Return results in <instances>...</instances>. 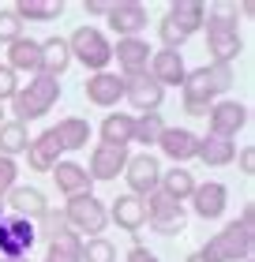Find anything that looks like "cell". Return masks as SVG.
Returning <instances> with one entry per match:
<instances>
[{"mask_svg": "<svg viewBox=\"0 0 255 262\" xmlns=\"http://www.w3.org/2000/svg\"><path fill=\"white\" fill-rule=\"evenodd\" d=\"M255 210L244 206L237 221H229L214 240H206L199 251H191L184 262H248L251 258V244H255Z\"/></svg>", "mask_w": 255, "mask_h": 262, "instance_id": "cell-1", "label": "cell"}, {"mask_svg": "<svg viewBox=\"0 0 255 262\" xmlns=\"http://www.w3.org/2000/svg\"><path fill=\"white\" fill-rule=\"evenodd\" d=\"M233 82H237L233 64H218V60H210V64H203V68H195V71H188L184 82H180L184 113H191V116H206V109H210V105L222 98L229 86H233Z\"/></svg>", "mask_w": 255, "mask_h": 262, "instance_id": "cell-2", "label": "cell"}, {"mask_svg": "<svg viewBox=\"0 0 255 262\" xmlns=\"http://www.w3.org/2000/svg\"><path fill=\"white\" fill-rule=\"evenodd\" d=\"M60 98V82L49 79V75H30L27 86L15 90V98H11V116H15V124H27V120H38L45 116L56 105Z\"/></svg>", "mask_w": 255, "mask_h": 262, "instance_id": "cell-3", "label": "cell"}, {"mask_svg": "<svg viewBox=\"0 0 255 262\" xmlns=\"http://www.w3.org/2000/svg\"><path fill=\"white\" fill-rule=\"evenodd\" d=\"M68 49H71V60H79L90 71H109V64H113V41L98 27H79L68 38Z\"/></svg>", "mask_w": 255, "mask_h": 262, "instance_id": "cell-4", "label": "cell"}, {"mask_svg": "<svg viewBox=\"0 0 255 262\" xmlns=\"http://www.w3.org/2000/svg\"><path fill=\"white\" fill-rule=\"evenodd\" d=\"M203 30H206V45H210V53H214L218 64H233L237 56H240L244 41H240V30H237V19L233 15L214 11V15H206Z\"/></svg>", "mask_w": 255, "mask_h": 262, "instance_id": "cell-5", "label": "cell"}, {"mask_svg": "<svg viewBox=\"0 0 255 262\" xmlns=\"http://www.w3.org/2000/svg\"><path fill=\"white\" fill-rule=\"evenodd\" d=\"M64 221H68L71 232L102 236L105 225H109V206H105L102 199H94V191L90 195H75V199L64 202Z\"/></svg>", "mask_w": 255, "mask_h": 262, "instance_id": "cell-6", "label": "cell"}, {"mask_svg": "<svg viewBox=\"0 0 255 262\" xmlns=\"http://www.w3.org/2000/svg\"><path fill=\"white\" fill-rule=\"evenodd\" d=\"M143 206H147V225H150L158 236H176V232H184V225H188L184 202H173L165 191H150L147 199H143Z\"/></svg>", "mask_w": 255, "mask_h": 262, "instance_id": "cell-7", "label": "cell"}, {"mask_svg": "<svg viewBox=\"0 0 255 262\" xmlns=\"http://www.w3.org/2000/svg\"><path fill=\"white\" fill-rule=\"evenodd\" d=\"M128 180V195H135V199H147L150 191H158V180H162V165H158V158L150 150H143V154H131L128 165H124V172H120Z\"/></svg>", "mask_w": 255, "mask_h": 262, "instance_id": "cell-8", "label": "cell"}, {"mask_svg": "<svg viewBox=\"0 0 255 262\" xmlns=\"http://www.w3.org/2000/svg\"><path fill=\"white\" fill-rule=\"evenodd\" d=\"M248 127V105L240 101H214L206 109V135L218 139H237V131Z\"/></svg>", "mask_w": 255, "mask_h": 262, "instance_id": "cell-9", "label": "cell"}, {"mask_svg": "<svg viewBox=\"0 0 255 262\" xmlns=\"http://www.w3.org/2000/svg\"><path fill=\"white\" fill-rule=\"evenodd\" d=\"M34 240H38V229L34 221H23V217H8L0 221V258H27Z\"/></svg>", "mask_w": 255, "mask_h": 262, "instance_id": "cell-10", "label": "cell"}, {"mask_svg": "<svg viewBox=\"0 0 255 262\" xmlns=\"http://www.w3.org/2000/svg\"><path fill=\"white\" fill-rule=\"evenodd\" d=\"M150 45H147V38H116V45H113V60H116V68H120V79H135V75H143L147 71V64H150Z\"/></svg>", "mask_w": 255, "mask_h": 262, "instance_id": "cell-11", "label": "cell"}, {"mask_svg": "<svg viewBox=\"0 0 255 262\" xmlns=\"http://www.w3.org/2000/svg\"><path fill=\"white\" fill-rule=\"evenodd\" d=\"M191 213L203 221H218L229 206V187L218 184V180H206V184H195V191H191Z\"/></svg>", "mask_w": 255, "mask_h": 262, "instance_id": "cell-12", "label": "cell"}, {"mask_svg": "<svg viewBox=\"0 0 255 262\" xmlns=\"http://www.w3.org/2000/svg\"><path fill=\"white\" fill-rule=\"evenodd\" d=\"M105 23L116 30V38H139L147 30V8L135 0H120V4H109Z\"/></svg>", "mask_w": 255, "mask_h": 262, "instance_id": "cell-13", "label": "cell"}, {"mask_svg": "<svg viewBox=\"0 0 255 262\" xmlns=\"http://www.w3.org/2000/svg\"><path fill=\"white\" fill-rule=\"evenodd\" d=\"M83 94H87L90 105L98 109H113L116 101H124V79L116 71H94V75L83 82Z\"/></svg>", "mask_w": 255, "mask_h": 262, "instance_id": "cell-14", "label": "cell"}, {"mask_svg": "<svg viewBox=\"0 0 255 262\" xmlns=\"http://www.w3.org/2000/svg\"><path fill=\"white\" fill-rule=\"evenodd\" d=\"M4 210L11 213V217H23V221H38L45 210H49V202H45V195L38 191V187L30 184H15L11 191L4 195Z\"/></svg>", "mask_w": 255, "mask_h": 262, "instance_id": "cell-15", "label": "cell"}, {"mask_svg": "<svg viewBox=\"0 0 255 262\" xmlns=\"http://www.w3.org/2000/svg\"><path fill=\"white\" fill-rule=\"evenodd\" d=\"M147 75L158 82V86H180L188 75V68H184V53H176V49H158L150 53V64H147Z\"/></svg>", "mask_w": 255, "mask_h": 262, "instance_id": "cell-16", "label": "cell"}, {"mask_svg": "<svg viewBox=\"0 0 255 262\" xmlns=\"http://www.w3.org/2000/svg\"><path fill=\"white\" fill-rule=\"evenodd\" d=\"M124 98L131 101V109L143 116V113H158V109H162L165 90L143 71V75H135V79H124Z\"/></svg>", "mask_w": 255, "mask_h": 262, "instance_id": "cell-17", "label": "cell"}, {"mask_svg": "<svg viewBox=\"0 0 255 262\" xmlns=\"http://www.w3.org/2000/svg\"><path fill=\"white\" fill-rule=\"evenodd\" d=\"M128 158H131L128 146H102V142H98V146H94V154H90L87 176H90V180H116V176L124 172Z\"/></svg>", "mask_w": 255, "mask_h": 262, "instance_id": "cell-18", "label": "cell"}, {"mask_svg": "<svg viewBox=\"0 0 255 262\" xmlns=\"http://www.w3.org/2000/svg\"><path fill=\"white\" fill-rule=\"evenodd\" d=\"M158 146H162V154H165L173 165H184V161L195 158L199 135H195V131H188V127H165L162 139H158Z\"/></svg>", "mask_w": 255, "mask_h": 262, "instance_id": "cell-19", "label": "cell"}, {"mask_svg": "<svg viewBox=\"0 0 255 262\" xmlns=\"http://www.w3.org/2000/svg\"><path fill=\"white\" fill-rule=\"evenodd\" d=\"M60 142H56V135H53V127H45L42 135H34L30 139V146H27V165L34 172H53V165L60 161Z\"/></svg>", "mask_w": 255, "mask_h": 262, "instance_id": "cell-20", "label": "cell"}, {"mask_svg": "<svg viewBox=\"0 0 255 262\" xmlns=\"http://www.w3.org/2000/svg\"><path fill=\"white\" fill-rule=\"evenodd\" d=\"M109 221H116L124 232L139 236V229L147 225V206H143V199L135 195H116L113 206H109Z\"/></svg>", "mask_w": 255, "mask_h": 262, "instance_id": "cell-21", "label": "cell"}, {"mask_svg": "<svg viewBox=\"0 0 255 262\" xmlns=\"http://www.w3.org/2000/svg\"><path fill=\"white\" fill-rule=\"evenodd\" d=\"M53 180H56V187H60V191H64L68 199H75V195H90V187H94V180L87 176V169H83L79 161H64V158L53 165Z\"/></svg>", "mask_w": 255, "mask_h": 262, "instance_id": "cell-22", "label": "cell"}, {"mask_svg": "<svg viewBox=\"0 0 255 262\" xmlns=\"http://www.w3.org/2000/svg\"><path fill=\"white\" fill-rule=\"evenodd\" d=\"M4 68L15 71V75H19V71H30V75H38V71H42V45L23 34L19 41L8 45V64H4Z\"/></svg>", "mask_w": 255, "mask_h": 262, "instance_id": "cell-23", "label": "cell"}, {"mask_svg": "<svg viewBox=\"0 0 255 262\" xmlns=\"http://www.w3.org/2000/svg\"><path fill=\"white\" fill-rule=\"evenodd\" d=\"M165 23H173V27L184 34V38H191L195 30H203L206 8L199 4V0H180V4H173V8L165 11Z\"/></svg>", "mask_w": 255, "mask_h": 262, "instance_id": "cell-24", "label": "cell"}, {"mask_svg": "<svg viewBox=\"0 0 255 262\" xmlns=\"http://www.w3.org/2000/svg\"><path fill=\"white\" fill-rule=\"evenodd\" d=\"M42 45V71L38 75H49V79H60L71 64V49H68V38H45L38 41Z\"/></svg>", "mask_w": 255, "mask_h": 262, "instance_id": "cell-25", "label": "cell"}, {"mask_svg": "<svg viewBox=\"0 0 255 262\" xmlns=\"http://www.w3.org/2000/svg\"><path fill=\"white\" fill-rule=\"evenodd\" d=\"M195 158L203 165H210V169H222V165H229V161L237 158V142L233 139H218V135H203Z\"/></svg>", "mask_w": 255, "mask_h": 262, "instance_id": "cell-26", "label": "cell"}, {"mask_svg": "<svg viewBox=\"0 0 255 262\" xmlns=\"http://www.w3.org/2000/svg\"><path fill=\"white\" fill-rule=\"evenodd\" d=\"M53 135H56V142H60V150H83L90 142V124L83 120V116H64L56 127H53Z\"/></svg>", "mask_w": 255, "mask_h": 262, "instance_id": "cell-27", "label": "cell"}, {"mask_svg": "<svg viewBox=\"0 0 255 262\" xmlns=\"http://www.w3.org/2000/svg\"><path fill=\"white\" fill-rule=\"evenodd\" d=\"M131 135H135V116L109 113L102 120V146H128Z\"/></svg>", "mask_w": 255, "mask_h": 262, "instance_id": "cell-28", "label": "cell"}, {"mask_svg": "<svg viewBox=\"0 0 255 262\" xmlns=\"http://www.w3.org/2000/svg\"><path fill=\"white\" fill-rule=\"evenodd\" d=\"M158 191H165L173 202H188L191 191H195V176H191L184 165H173L169 172H162V180H158Z\"/></svg>", "mask_w": 255, "mask_h": 262, "instance_id": "cell-29", "label": "cell"}, {"mask_svg": "<svg viewBox=\"0 0 255 262\" xmlns=\"http://www.w3.org/2000/svg\"><path fill=\"white\" fill-rule=\"evenodd\" d=\"M45 258H53V262H83V236L71 232V229L49 236V255Z\"/></svg>", "mask_w": 255, "mask_h": 262, "instance_id": "cell-30", "label": "cell"}, {"mask_svg": "<svg viewBox=\"0 0 255 262\" xmlns=\"http://www.w3.org/2000/svg\"><path fill=\"white\" fill-rule=\"evenodd\" d=\"M27 146H30L27 124H15V120H4V124H0V158H15V154H27Z\"/></svg>", "mask_w": 255, "mask_h": 262, "instance_id": "cell-31", "label": "cell"}, {"mask_svg": "<svg viewBox=\"0 0 255 262\" xmlns=\"http://www.w3.org/2000/svg\"><path fill=\"white\" fill-rule=\"evenodd\" d=\"M11 11H15L23 23H53L60 11H64V4H49V0H19Z\"/></svg>", "mask_w": 255, "mask_h": 262, "instance_id": "cell-32", "label": "cell"}, {"mask_svg": "<svg viewBox=\"0 0 255 262\" xmlns=\"http://www.w3.org/2000/svg\"><path fill=\"white\" fill-rule=\"evenodd\" d=\"M162 131H165L162 113H143V116H135V135H131V142H143V146H150V142L162 139Z\"/></svg>", "mask_w": 255, "mask_h": 262, "instance_id": "cell-33", "label": "cell"}, {"mask_svg": "<svg viewBox=\"0 0 255 262\" xmlns=\"http://www.w3.org/2000/svg\"><path fill=\"white\" fill-rule=\"evenodd\" d=\"M83 262H116V247L105 236H90L83 240Z\"/></svg>", "mask_w": 255, "mask_h": 262, "instance_id": "cell-34", "label": "cell"}, {"mask_svg": "<svg viewBox=\"0 0 255 262\" xmlns=\"http://www.w3.org/2000/svg\"><path fill=\"white\" fill-rule=\"evenodd\" d=\"M19 38H23V19L11 8H0V41L11 45V41H19Z\"/></svg>", "mask_w": 255, "mask_h": 262, "instance_id": "cell-35", "label": "cell"}, {"mask_svg": "<svg viewBox=\"0 0 255 262\" xmlns=\"http://www.w3.org/2000/svg\"><path fill=\"white\" fill-rule=\"evenodd\" d=\"M15 184H19V165H15V158H0V199H4Z\"/></svg>", "mask_w": 255, "mask_h": 262, "instance_id": "cell-36", "label": "cell"}, {"mask_svg": "<svg viewBox=\"0 0 255 262\" xmlns=\"http://www.w3.org/2000/svg\"><path fill=\"white\" fill-rule=\"evenodd\" d=\"M38 221H42V232H45V236H56V232H64V229H68V221H64V210H53V206L45 210Z\"/></svg>", "mask_w": 255, "mask_h": 262, "instance_id": "cell-37", "label": "cell"}, {"mask_svg": "<svg viewBox=\"0 0 255 262\" xmlns=\"http://www.w3.org/2000/svg\"><path fill=\"white\" fill-rule=\"evenodd\" d=\"M15 90H19V75H15V71H8L4 64H0V105L15 98Z\"/></svg>", "mask_w": 255, "mask_h": 262, "instance_id": "cell-38", "label": "cell"}, {"mask_svg": "<svg viewBox=\"0 0 255 262\" xmlns=\"http://www.w3.org/2000/svg\"><path fill=\"white\" fill-rule=\"evenodd\" d=\"M240 172H244V176L255 172V146H244V150H240Z\"/></svg>", "mask_w": 255, "mask_h": 262, "instance_id": "cell-39", "label": "cell"}, {"mask_svg": "<svg viewBox=\"0 0 255 262\" xmlns=\"http://www.w3.org/2000/svg\"><path fill=\"white\" fill-rule=\"evenodd\" d=\"M128 262H158V255H154V251H147L143 244H135V247L128 251Z\"/></svg>", "mask_w": 255, "mask_h": 262, "instance_id": "cell-40", "label": "cell"}, {"mask_svg": "<svg viewBox=\"0 0 255 262\" xmlns=\"http://www.w3.org/2000/svg\"><path fill=\"white\" fill-rule=\"evenodd\" d=\"M87 11H90V15H105L109 4H87Z\"/></svg>", "mask_w": 255, "mask_h": 262, "instance_id": "cell-41", "label": "cell"}, {"mask_svg": "<svg viewBox=\"0 0 255 262\" xmlns=\"http://www.w3.org/2000/svg\"><path fill=\"white\" fill-rule=\"evenodd\" d=\"M8 217V210H4V199H0V221H4Z\"/></svg>", "mask_w": 255, "mask_h": 262, "instance_id": "cell-42", "label": "cell"}, {"mask_svg": "<svg viewBox=\"0 0 255 262\" xmlns=\"http://www.w3.org/2000/svg\"><path fill=\"white\" fill-rule=\"evenodd\" d=\"M0 262H27V258H0Z\"/></svg>", "mask_w": 255, "mask_h": 262, "instance_id": "cell-43", "label": "cell"}, {"mask_svg": "<svg viewBox=\"0 0 255 262\" xmlns=\"http://www.w3.org/2000/svg\"><path fill=\"white\" fill-rule=\"evenodd\" d=\"M0 124H4V105H0Z\"/></svg>", "mask_w": 255, "mask_h": 262, "instance_id": "cell-44", "label": "cell"}, {"mask_svg": "<svg viewBox=\"0 0 255 262\" xmlns=\"http://www.w3.org/2000/svg\"><path fill=\"white\" fill-rule=\"evenodd\" d=\"M45 262H53V258H45Z\"/></svg>", "mask_w": 255, "mask_h": 262, "instance_id": "cell-45", "label": "cell"}, {"mask_svg": "<svg viewBox=\"0 0 255 262\" xmlns=\"http://www.w3.org/2000/svg\"><path fill=\"white\" fill-rule=\"evenodd\" d=\"M248 262H251V258H248Z\"/></svg>", "mask_w": 255, "mask_h": 262, "instance_id": "cell-46", "label": "cell"}]
</instances>
